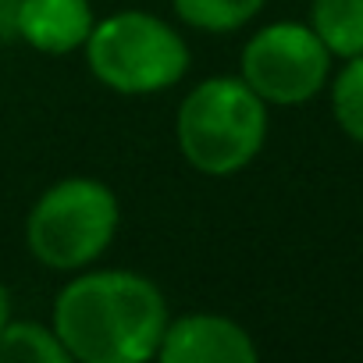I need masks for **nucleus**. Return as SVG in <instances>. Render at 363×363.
<instances>
[{
  "label": "nucleus",
  "instance_id": "obj_6",
  "mask_svg": "<svg viewBox=\"0 0 363 363\" xmlns=\"http://www.w3.org/2000/svg\"><path fill=\"white\" fill-rule=\"evenodd\" d=\"M253 335L225 313L171 317L157 349L160 363H257Z\"/></svg>",
  "mask_w": 363,
  "mask_h": 363
},
{
  "label": "nucleus",
  "instance_id": "obj_7",
  "mask_svg": "<svg viewBox=\"0 0 363 363\" xmlns=\"http://www.w3.org/2000/svg\"><path fill=\"white\" fill-rule=\"evenodd\" d=\"M93 22L96 15L89 0H18L15 29L36 54L68 57L86 47Z\"/></svg>",
  "mask_w": 363,
  "mask_h": 363
},
{
  "label": "nucleus",
  "instance_id": "obj_10",
  "mask_svg": "<svg viewBox=\"0 0 363 363\" xmlns=\"http://www.w3.org/2000/svg\"><path fill=\"white\" fill-rule=\"evenodd\" d=\"M0 363H72L54 324L8 320L0 331Z\"/></svg>",
  "mask_w": 363,
  "mask_h": 363
},
{
  "label": "nucleus",
  "instance_id": "obj_9",
  "mask_svg": "<svg viewBox=\"0 0 363 363\" xmlns=\"http://www.w3.org/2000/svg\"><path fill=\"white\" fill-rule=\"evenodd\" d=\"M264 4L267 0H171V11L196 33L228 36L246 29L264 11Z\"/></svg>",
  "mask_w": 363,
  "mask_h": 363
},
{
  "label": "nucleus",
  "instance_id": "obj_13",
  "mask_svg": "<svg viewBox=\"0 0 363 363\" xmlns=\"http://www.w3.org/2000/svg\"><path fill=\"white\" fill-rule=\"evenodd\" d=\"M8 320H11V296H8L4 285H0V331H4Z\"/></svg>",
  "mask_w": 363,
  "mask_h": 363
},
{
  "label": "nucleus",
  "instance_id": "obj_8",
  "mask_svg": "<svg viewBox=\"0 0 363 363\" xmlns=\"http://www.w3.org/2000/svg\"><path fill=\"white\" fill-rule=\"evenodd\" d=\"M306 26L335 61L363 54V0H310Z\"/></svg>",
  "mask_w": 363,
  "mask_h": 363
},
{
  "label": "nucleus",
  "instance_id": "obj_4",
  "mask_svg": "<svg viewBox=\"0 0 363 363\" xmlns=\"http://www.w3.org/2000/svg\"><path fill=\"white\" fill-rule=\"evenodd\" d=\"M121 225V203L100 178L72 174L40 193L26 218V246L36 264L75 274L96 264Z\"/></svg>",
  "mask_w": 363,
  "mask_h": 363
},
{
  "label": "nucleus",
  "instance_id": "obj_2",
  "mask_svg": "<svg viewBox=\"0 0 363 363\" xmlns=\"http://www.w3.org/2000/svg\"><path fill=\"white\" fill-rule=\"evenodd\" d=\"M267 132L271 107L239 75H211L196 82L174 114L182 160L207 178L246 171L264 153Z\"/></svg>",
  "mask_w": 363,
  "mask_h": 363
},
{
  "label": "nucleus",
  "instance_id": "obj_12",
  "mask_svg": "<svg viewBox=\"0 0 363 363\" xmlns=\"http://www.w3.org/2000/svg\"><path fill=\"white\" fill-rule=\"evenodd\" d=\"M15 18H18V0H0V43L18 36Z\"/></svg>",
  "mask_w": 363,
  "mask_h": 363
},
{
  "label": "nucleus",
  "instance_id": "obj_1",
  "mask_svg": "<svg viewBox=\"0 0 363 363\" xmlns=\"http://www.w3.org/2000/svg\"><path fill=\"white\" fill-rule=\"evenodd\" d=\"M167 299L139 271H75L54 299V331L72 363H146L157 359Z\"/></svg>",
  "mask_w": 363,
  "mask_h": 363
},
{
  "label": "nucleus",
  "instance_id": "obj_3",
  "mask_svg": "<svg viewBox=\"0 0 363 363\" xmlns=\"http://www.w3.org/2000/svg\"><path fill=\"white\" fill-rule=\"evenodd\" d=\"M93 79L118 96H153L186 79L193 54L182 33L153 11L125 8L93 22L82 47Z\"/></svg>",
  "mask_w": 363,
  "mask_h": 363
},
{
  "label": "nucleus",
  "instance_id": "obj_5",
  "mask_svg": "<svg viewBox=\"0 0 363 363\" xmlns=\"http://www.w3.org/2000/svg\"><path fill=\"white\" fill-rule=\"evenodd\" d=\"M331 65L335 57L306 22L281 18L260 26L246 40L239 54V79L267 107H303L328 89Z\"/></svg>",
  "mask_w": 363,
  "mask_h": 363
},
{
  "label": "nucleus",
  "instance_id": "obj_11",
  "mask_svg": "<svg viewBox=\"0 0 363 363\" xmlns=\"http://www.w3.org/2000/svg\"><path fill=\"white\" fill-rule=\"evenodd\" d=\"M328 100L338 132L363 150V54L342 61V68L331 72Z\"/></svg>",
  "mask_w": 363,
  "mask_h": 363
}]
</instances>
